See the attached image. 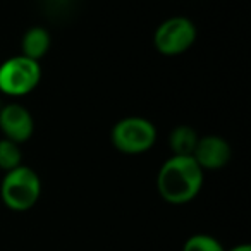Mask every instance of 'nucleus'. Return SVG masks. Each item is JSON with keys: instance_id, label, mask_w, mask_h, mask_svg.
<instances>
[{"instance_id": "11", "label": "nucleus", "mask_w": 251, "mask_h": 251, "mask_svg": "<svg viewBox=\"0 0 251 251\" xmlns=\"http://www.w3.org/2000/svg\"><path fill=\"white\" fill-rule=\"evenodd\" d=\"M182 251H226V248L210 234H193L182 244Z\"/></svg>"}, {"instance_id": "7", "label": "nucleus", "mask_w": 251, "mask_h": 251, "mask_svg": "<svg viewBox=\"0 0 251 251\" xmlns=\"http://www.w3.org/2000/svg\"><path fill=\"white\" fill-rule=\"evenodd\" d=\"M193 158L203 171H219L230 160V147L224 138L210 134L198 138Z\"/></svg>"}, {"instance_id": "8", "label": "nucleus", "mask_w": 251, "mask_h": 251, "mask_svg": "<svg viewBox=\"0 0 251 251\" xmlns=\"http://www.w3.org/2000/svg\"><path fill=\"white\" fill-rule=\"evenodd\" d=\"M50 49V33L47 31L42 26H35V28H29L25 33L21 42V55L28 57L31 60L40 62V59L47 55Z\"/></svg>"}, {"instance_id": "2", "label": "nucleus", "mask_w": 251, "mask_h": 251, "mask_svg": "<svg viewBox=\"0 0 251 251\" xmlns=\"http://www.w3.org/2000/svg\"><path fill=\"white\" fill-rule=\"evenodd\" d=\"M42 195V181L31 167L19 165L5 172L0 182L2 203L12 212H28L36 205Z\"/></svg>"}, {"instance_id": "12", "label": "nucleus", "mask_w": 251, "mask_h": 251, "mask_svg": "<svg viewBox=\"0 0 251 251\" xmlns=\"http://www.w3.org/2000/svg\"><path fill=\"white\" fill-rule=\"evenodd\" d=\"M226 251H251V246L246 243H243V244H237V246L230 248V250H226Z\"/></svg>"}, {"instance_id": "6", "label": "nucleus", "mask_w": 251, "mask_h": 251, "mask_svg": "<svg viewBox=\"0 0 251 251\" xmlns=\"http://www.w3.org/2000/svg\"><path fill=\"white\" fill-rule=\"evenodd\" d=\"M0 131L7 140L21 145L33 136L35 121L28 108L19 103H7L0 108Z\"/></svg>"}, {"instance_id": "10", "label": "nucleus", "mask_w": 251, "mask_h": 251, "mask_svg": "<svg viewBox=\"0 0 251 251\" xmlns=\"http://www.w3.org/2000/svg\"><path fill=\"white\" fill-rule=\"evenodd\" d=\"M23 160V153L19 150V145L14 141L2 138L0 140V169L5 172L19 167Z\"/></svg>"}, {"instance_id": "4", "label": "nucleus", "mask_w": 251, "mask_h": 251, "mask_svg": "<svg viewBox=\"0 0 251 251\" xmlns=\"http://www.w3.org/2000/svg\"><path fill=\"white\" fill-rule=\"evenodd\" d=\"M42 79L40 62L25 55H16L0 64V91L9 97H25Z\"/></svg>"}, {"instance_id": "1", "label": "nucleus", "mask_w": 251, "mask_h": 251, "mask_svg": "<svg viewBox=\"0 0 251 251\" xmlns=\"http://www.w3.org/2000/svg\"><path fill=\"white\" fill-rule=\"evenodd\" d=\"M203 186V169L193 157L172 155L164 162L157 176L162 200L171 205H184L198 196Z\"/></svg>"}, {"instance_id": "3", "label": "nucleus", "mask_w": 251, "mask_h": 251, "mask_svg": "<svg viewBox=\"0 0 251 251\" xmlns=\"http://www.w3.org/2000/svg\"><path fill=\"white\" fill-rule=\"evenodd\" d=\"M112 145L126 155L148 151L157 141V127L145 117H124L112 127Z\"/></svg>"}, {"instance_id": "5", "label": "nucleus", "mask_w": 251, "mask_h": 251, "mask_svg": "<svg viewBox=\"0 0 251 251\" xmlns=\"http://www.w3.org/2000/svg\"><path fill=\"white\" fill-rule=\"evenodd\" d=\"M196 26L191 19L176 16L164 21L153 35V45L162 55L176 57L191 49L196 42Z\"/></svg>"}, {"instance_id": "9", "label": "nucleus", "mask_w": 251, "mask_h": 251, "mask_svg": "<svg viewBox=\"0 0 251 251\" xmlns=\"http://www.w3.org/2000/svg\"><path fill=\"white\" fill-rule=\"evenodd\" d=\"M198 133L189 126H177L169 136V145L174 155L179 157H193V151L198 143Z\"/></svg>"}]
</instances>
